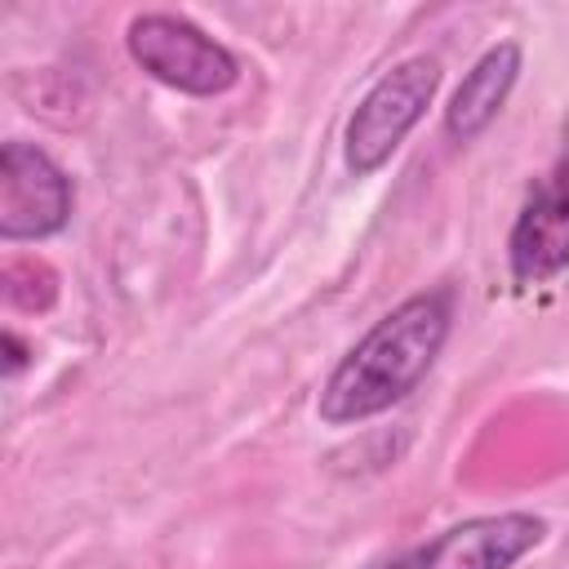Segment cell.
<instances>
[{"label": "cell", "mask_w": 569, "mask_h": 569, "mask_svg": "<svg viewBox=\"0 0 569 569\" xmlns=\"http://www.w3.org/2000/svg\"><path fill=\"white\" fill-rule=\"evenodd\" d=\"M449 320L453 302L445 289H427L391 307L320 387V418L342 427L400 405L436 365L449 338Z\"/></svg>", "instance_id": "6da1fadb"}, {"label": "cell", "mask_w": 569, "mask_h": 569, "mask_svg": "<svg viewBox=\"0 0 569 569\" xmlns=\"http://www.w3.org/2000/svg\"><path fill=\"white\" fill-rule=\"evenodd\" d=\"M436 84L440 62L427 53H413L373 80V89L356 102L342 133V160L356 178H369L391 160V151L405 142V133L422 120L427 102L436 98Z\"/></svg>", "instance_id": "7a4b0ae2"}, {"label": "cell", "mask_w": 569, "mask_h": 569, "mask_svg": "<svg viewBox=\"0 0 569 569\" xmlns=\"http://www.w3.org/2000/svg\"><path fill=\"white\" fill-rule=\"evenodd\" d=\"M124 44L147 76L191 98L227 93L240 80L236 53L178 13H138L124 31Z\"/></svg>", "instance_id": "3957f363"}, {"label": "cell", "mask_w": 569, "mask_h": 569, "mask_svg": "<svg viewBox=\"0 0 569 569\" xmlns=\"http://www.w3.org/2000/svg\"><path fill=\"white\" fill-rule=\"evenodd\" d=\"M547 525L529 511H498L471 516L422 547H409L373 569H511L525 551L542 542Z\"/></svg>", "instance_id": "277c9868"}, {"label": "cell", "mask_w": 569, "mask_h": 569, "mask_svg": "<svg viewBox=\"0 0 569 569\" xmlns=\"http://www.w3.org/2000/svg\"><path fill=\"white\" fill-rule=\"evenodd\" d=\"M71 218V178L53 164L49 151L31 142L0 147V236L4 240H44L58 236Z\"/></svg>", "instance_id": "5b68a950"}, {"label": "cell", "mask_w": 569, "mask_h": 569, "mask_svg": "<svg viewBox=\"0 0 569 569\" xmlns=\"http://www.w3.org/2000/svg\"><path fill=\"white\" fill-rule=\"evenodd\" d=\"M516 284H542L569 267V156L533 182L507 240Z\"/></svg>", "instance_id": "8992f818"}, {"label": "cell", "mask_w": 569, "mask_h": 569, "mask_svg": "<svg viewBox=\"0 0 569 569\" xmlns=\"http://www.w3.org/2000/svg\"><path fill=\"white\" fill-rule=\"evenodd\" d=\"M516 76H520V44L516 40H502V44L485 49L476 58V67L462 76V84L453 89L449 107H445L449 138H458V142L480 138L498 120V111H502Z\"/></svg>", "instance_id": "52a82bcc"}, {"label": "cell", "mask_w": 569, "mask_h": 569, "mask_svg": "<svg viewBox=\"0 0 569 569\" xmlns=\"http://www.w3.org/2000/svg\"><path fill=\"white\" fill-rule=\"evenodd\" d=\"M0 342H4V373H18V369L27 365V347L18 342V333H13V329H4V338H0Z\"/></svg>", "instance_id": "ba28073f"}]
</instances>
